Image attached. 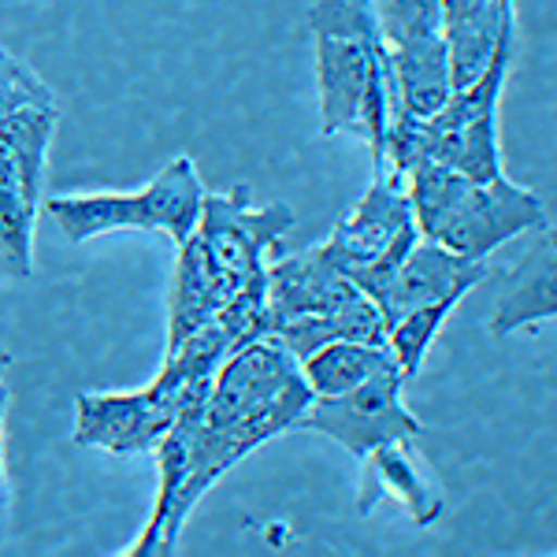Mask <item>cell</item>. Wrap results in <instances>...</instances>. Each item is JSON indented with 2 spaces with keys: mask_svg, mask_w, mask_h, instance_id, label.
I'll return each instance as SVG.
<instances>
[{
  "mask_svg": "<svg viewBox=\"0 0 557 557\" xmlns=\"http://www.w3.org/2000/svg\"><path fill=\"white\" fill-rule=\"evenodd\" d=\"M312 391L301 375V361L272 338L242 346L220 364L209 406L194 435L190 502L209 494L238 461L283 431L298 428Z\"/></svg>",
  "mask_w": 557,
  "mask_h": 557,
  "instance_id": "6da1fadb",
  "label": "cell"
},
{
  "mask_svg": "<svg viewBox=\"0 0 557 557\" xmlns=\"http://www.w3.org/2000/svg\"><path fill=\"white\" fill-rule=\"evenodd\" d=\"M406 186L420 235L475 260H487L506 242L546 227L543 201L506 175L480 183L457 168L424 160L406 175Z\"/></svg>",
  "mask_w": 557,
  "mask_h": 557,
  "instance_id": "7a4b0ae2",
  "label": "cell"
},
{
  "mask_svg": "<svg viewBox=\"0 0 557 557\" xmlns=\"http://www.w3.org/2000/svg\"><path fill=\"white\" fill-rule=\"evenodd\" d=\"M268 338L305 361L335 338L386 346V320L380 305L338 272L323 246H309L268 260Z\"/></svg>",
  "mask_w": 557,
  "mask_h": 557,
  "instance_id": "3957f363",
  "label": "cell"
},
{
  "mask_svg": "<svg viewBox=\"0 0 557 557\" xmlns=\"http://www.w3.org/2000/svg\"><path fill=\"white\" fill-rule=\"evenodd\" d=\"M205 183L197 175L194 157H175L134 194H60L45 197L41 209L52 215L71 246L112 231H160L178 246L194 235L201 220Z\"/></svg>",
  "mask_w": 557,
  "mask_h": 557,
  "instance_id": "277c9868",
  "label": "cell"
},
{
  "mask_svg": "<svg viewBox=\"0 0 557 557\" xmlns=\"http://www.w3.org/2000/svg\"><path fill=\"white\" fill-rule=\"evenodd\" d=\"M294 223L298 215L290 212V205H253L249 186L227 194L205 190L201 220H197L190 242L201 253L223 301H231L242 286L268 272V253L290 235Z\"/></svg>",
  "mask_w": 557,
  "mask_h": 557,
  "instance_id": "5b68a950",
  "label": "cell"
},
{
  "mask_svg": "<svg viewBox=\"0 0 557 557\" xmlns=\"http://www.w3.org/2000/svg\"><path fill=\"white\" fill-rule=\"evenodd\" d=\"M401 391H406V380L398 364H391L354 391L312 398L298 428L327 435L357 461H364L383 443H417L428 435V428L417 420V412H409Z\"/></svg>",
  "mask_w": 557,
  "mask_h": 557,
  "instance_id": "8992f818",
  "label": "cell"
},
{
  "mask_svg": "<svg viewBox=\"0 0 557 557\" xmlns=\"http://www.w3.org/2000/svg\"><path fill=\"white\" fill-rule=\"evenodd\" d=\"M183 391L160 372L141 391H83L75 398V443L115 457L152 454L175 424Z\"/></svg>",
  "mask_w": 557,
  "mask_h": 557,
  "instance_id": "52a82bcc",
  "label": "cell"
},
{
  "mask_svg": "<svg viewBox=\"0 0 557 557\" xmlns=\"http://www.w3.org/2000/svg\"><path fill=\"white\" fill-rule=\"evenodd\" d=\"M212 380H197L183 391L175 424L168 428V435L160 438V446L152 450L157 454V475H160L152 513L146 520V528L138 532V539H134L123 554L160 557V554H172L178 546V535H183L186 520H190V513H194V502H190V491L186 487H190L194 435H197V424H201V417H205V406H209Z\"/></svg>",
  "mask_w": 557,
  "mask_h": 557,
  "instance_id": "ba28073f",
  "label": "cell"
},
{
  "mask_svg": "<svg viewBox=\"0 0 557 557\" xmlns=\"http://www.w3.org/2000/svg\"><path fill=\"white\" fill-rule=\"evenodd\" d=\"M483 278H487V260L454 253L443 242L420 235L375 305H380L383 320L391 323V320H398L401 312L420 309V305L446 301V298L461 301L472 286L483 283Z\"/></svg>",
  "mask_w": 557,
  "mask_h": 557,
  "instance_id": "9c48e42d",
  "label": "cell"
},
{
  "mask_svg": "<svg viewBox=\"0 0 557 557\" xmlns=\"http://www.w3.org/2000/svg\"><path fill=\"white\" fill-rule=\"evenodd\" d=\"M409 227H417V220H412L406 178L380 168L372 172V186L357 201V209L335 223L331 238L323 242V253L335 260V268L364 264L380 257L386 246H394Z\"/></svg>",
  "mask_w": 557,
  "mask_h": 557,
  "instance_id": "30bf717a",
  "label": "cell"
},
{
  "mask_svg": "<svg viewBox=\"0 0 557 557\" xmlns=\"http://www.w3.org/2000/svg\"><path fill=\"white\" fill-rule=\"evenodd\" d=\"M312 45H317L323 138H335V134H357L361 138V108L368 94V78H372L375 60L383 57V45L327 38V34H312Z\"/></svg>",
  "mask_w": 557,
  "mask_h": 557,
  "instance_id": "8fae6325",
  "label": "cell"
},
{
  "mask_svg": "<svg viewBox=\"0 0 557 557\" xmlns=\"http://www.w3.org/2000/svg\"><path fill=\"white\" fill-rule=\"evenodd\" d=\"M543 320H557V235L550 223L528 246V253L509 268L487 327L491 335H513Z\"/></svg>",
  "mask_w": 557,
  "mask_h": 557,
  "instance_id": "7c38bea8",
  "label": "cell"
},
{
  "mask_svg": "<svg viewBox=\"0 0 557 557\" xmlns=\"http://www.w3.org/2000/svg\"><path fill=\"white\" fill-rule=\"evenodd\" d=\"M383 498H398L412 524L428 528L446 513V494L420 472L412 443H383L364 457L357 509L368 517Z\"/></svg>",
  "mask_w": 557,
  "mask_h": 557,
  "instance_id": "4fadbf2b",
  "label": "cell"
},
{
  "mask_svg": "<svg viewBox=\"0 0 557 557\" xmlns=\"http://www.w3.org/2000/svg\"><path fill=\"white\" fill-rule=\"evenodd\" d=\"M443 38L454 89L469 86L491 64L494 49L513 38V0H443Z\"/></svg>",
  "mask_w": 557,
  "mask_h": 557,
  "instance_id": "5bb4252c",
  "label": "cell"
},
{
  "mask_svg": "<svg viewBox=\"0 0 557 557\" xmlns=\"http://www.w3.org/2000/svg\"><path fill=\"white\" fill-rule=\"evenodd\" d=\"M41 194L23 183L20 168L0 149V278L23 283L34 268V215Z\"/></svg>",
  "mask_w": 557,
  "mask_h": 557,
  "instance_id": "9a60e30c",
  "label": "cell"
},
{
  "mask_svg": "<svg viewBox=\"0 0 557 557\" xmlns=\"http://www.w3.org/2000/svg\"><path fill=\"white\" fill-rule=\"evenodd\" d=\"M398 364L386 346L357 343V338H335V343L312 349L301 361V375L309 383L312 398H331V394H346L354 386L368 383L380 375L383 368Z\"/></svg>",
  "mask_w": 557,
  "mask_h": 557,
  "instance_id": "2e32d148",
  "label": "cell"
},
{
  "mask_svg": "<svg viewBox=\"0 0 557 557\" xmlns=\"http://www.w3.org/2000/svg\"><path fill=\"white\" fill-rule=\"evenodd\" d=\"M60 123V108H20V112L0 120V149L20 168L23 183L34 194L45 186V168H49V146Z\"/></svg>",
  "mask_w": 557,
  "mask_h": 557,
  "instance_id": "e0dca14e",
  "label": "cell"
},
{
  "mask_svg": "<svg viewBox=\"0 0 557 557\" xmlns=\"http://www.w3.org/2000/svg\"><path fill=\"white\" fill-rule=\"evenodd\" d=\"M457 305H461L457 298L431 301V305H420V309L401 312L398 320L386 323V349L394 354L398 372H401V380H406V383L417 380V372L428 361V349L435 346L438 331H443V323L454 317Z\"/></svg>",
  "mask_w": 557,
  "mask_h": 557,
  "instance_id": "ac0fdd59",
  "label": "cell"
},
{
  "mask_svg": "<svg viewBox=\"0 0 557 557\" xmlns=\"http://www.w3.org/2000/svg\"><path fill=\"white\" fill-rule=\"evenodd\" d=\"M383 49H417L443 38V0H372Z\"/></svg>",
  "mask_w": 557,
  "mask_h": 557,
  "instance_id": "d6986e66",
  "label": "cell"
},
{
  "mask_svg": "<svg viewBox=\"0 0 557 557\" xmlns=\"http://www.w3.org/2000/svg\"><path fill=\"white\" fill-rule=\"evenodd\" d=\"M309 26H312V34H327V38H354L368 45H383L372 0H317L309 12Z\"/></svg>",
  "mask_w": 557,
  "mask_h": 557,
  "instance_id": "ffe728a7",
  "label": "cell"
},
{
  "mask_svg": "<svg viewBox=\"0 0 557 557\" xmlns=\"http://www.w3.org/2000/svg\"><path fill=\"white\" fill-rule=\"evenodd\" d=\"M57 108V94L34 67L15 60L12 52L0 45V120L20 108Z\"/></svg>",
  "mask_w": 557,
  "mask_h": 557,
  "instance_id": "44dd1931",
  "label": "cell"
},
{
  "mask_svg": "<svg viewBox=\"0 0 557 557\" xmlns=\"http://www.w3.org/2000/svg\"><path fill=\"white\" fill-rule=\"evenodd\" d=\"M4 417H8V386L0 380V498H4Z\"/></svg>",
  "mask_w": 557,
  "mask_h": 557,
  "instance_id": "7402d4cb",
  "label": "cell"
},
{
  "mask_svg": "<svg viewBox=\"0 0 557 557\" xmlns=\"http://www.w3.org/2000/svg\"><path fill=\"white\" fill-rule=\"evenodd\" d=\"M8 364H12V354H8V349L4 346H0V372H4V368Z\"/></svg>",
  "mask_w": 557,
  "mask_h": 557,
  "instance_id": "603a6c76",
  "label": "cell"
},
{
  "mask_svg": "<svg viewBox=\"0 0 557 557\" xmlns=\"http://www.w3.org/2000/svg\"><path fill=\"white\" fill-rule=\"evenodd\" d=\"M550 231H554V235H557V223H550Z\"/></svg>",
  "mask_w": 557,
  "mask_h": 557,
  "instance_id": "cb8c5ba5",
  "label": "cell"
}]
</instances>
